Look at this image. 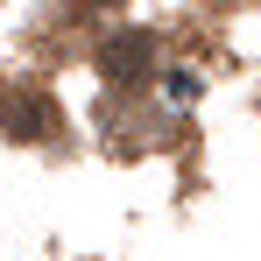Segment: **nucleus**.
I'll use <instances>...</instances> for the list:
<instances>
[{
	"instance_id": "f257e3e1",
	"label": "nucleus",
	"mask_w": 261,
	"mask_h": 261,
	"mask_svg": "<svg viewBox=\"0 0 261 261\" xmlns=\"http://www.w3.org/2000/svg\"><path fill=\"white\" fill-rule=\"evenodd\" d=\"M155 36L148 29H120V36H106V49H99V71H106V85L120 92H141L148 78H155Z\"/></svg>"
},
{
	"instance_id": "f03ea898",
	"label": "nucleus",
	"mask_w": 261,
	"mask_h": 261,
	"mask_svg": "<svg viewBox=\"0 0 261 261\" xmlns=\"http://www.w3.org/2000/svg\"><path fill=\"white\" fill-rule=\"evenodd\" d=\"M49 127H57V106L36 99V92H21V99L7 106V134H14V141H36V134H49Z\"/></svg>"
}]
</instances>
